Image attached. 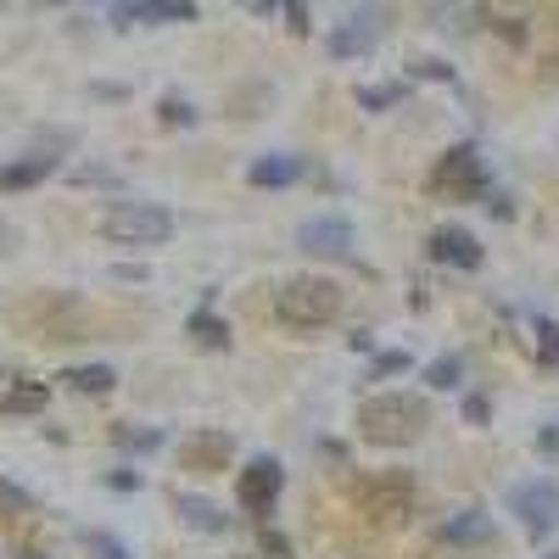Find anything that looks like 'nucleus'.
Here are the masks:
<instances>
[{"instance_id": "obj_12", "label": "nucleus", "mask_w": 559, "mask_h": 559, "mask_svg": "<svg viewBox=\"0 0 559 559\" xmlns=\"http://www.w3.org/2000/svg\"><path fill=\"white\" fill-rule=\"evenodd\" d=\"M437 543H448V548H476V543H498V526H492V515L476 503V509H459V515H448L442 526H437Z\"/></svg>"}, {"instance_id": "obj_21", "label": "nucleus", "mask_w": 559, "mask_h": 559, "mask_svg": "<svg viewBox=\"0 0 559 559\" xmlns=\"http://www.w3.org/2000/svg\"><path fill=\"white\" fill-rule=\"evenodd\" d=\"M79 548H84V559H129V548L112 532H79Z\"/></svg>"}, {"instance_id": "obj_7", "label": "nucleus", "mask_w": 559, "mask_h": 559, "mask_svg": "<svg viewBox=\"0 0 559 559\" xmlns=\"http://www.w3.org/2000/svg\"><path fill=\"white\" fill-rule=\"evenodd\" d=\"M509 503H515V515L526 521V532H532V537H548V532L559 526V487H554L548 476L521 481L515 492H509Z\"/></svg>"}, {"instance_id": "obj_16", "label": "nucleus", "mask_w": 559, "mask_h": 559, "mask_svg": "<svg viewBox=\"0 0 559 559\" xmlns=\"http://www.w3.org/2000/svg\"><path fill=\"white\" fill-rule=\"evenodd\" d=\"M45 403H51V386L45 381H17L0 397V419H34V414H45Z\"/></svg>"}, {"instance_id": "obj_24", "label": "nucleus", "mask_w": 559, "mask_h": 559, "mask_svg": "<svg viewBox=\"0 0 559 559\" xmlns=\"http://www.w3.org/2000/svg\"><path fill=\"white\" fill-rule=\"evenodd\" d=\"M459 376H464V364H459V358H437V364L426 369L431 392H453V386H459Z\"/></svg>"}, {"instance_id": "obj_34", "label": "nucleus", "mask_w": 559, "mask_h": 559, "mask_svg": "<svg viewBox=\"0 0 559 559\" xmlns=\"http://www.w3.org/2000/svg\"><path fill=\"white\" fill-rule=\"evenodd\" d=\"M7 241H12V236H7V224H0V252H7Z\"/></svg>"}, {"instance_id": "obj_19", "label": "nucleus", "mask_w": 559, "mask_h": 559, "mask_svg": "<svg viewBox=\"0 0 559 559\" xmlns=\"http://www.w3.org/2000/svg\"><path fill=\"white\" fill-rule=\"evenodd\" d=\"M269 102H274V90L258 79V84H241L224 107H229V118H263V107H269Z\"/></svg>"}, {"instance_id": "obj_29", "label": "nucleus", "mask_w": 559, "mask_h": 559, "mask_svg": "<svg viewBox=\"0 0 559 559\" xmlns=\"http://www.w3.org/2000/svg\"><path fill=\"white\" fill-rule=\"evenodd\" d=\"M464 419H471V426H487V419H492V403H487V397H464Z\"/></svg>"}, {"instance_id": "obj_17", "label": "nucleus", "mask_w": 559, "mask_h": 559, "mask_svg": "<svg viewBox=\"0 0 559 559\" xmlns=\"http://www.w3.org/2000/svg\"><path fill=\"white\" fill-rule=\"evenodd\" d=\"M57 381H62L68 392L102 397V392H112V386H118V369H112V364H73V369H62Z\"/></svg>"}, {"instance_id": "obj_2", "label": "nucleus", "mask_w": 559, "mask_h": 559, "mask_svg": "<svg viewBox=\"0 0 559 559\" xmlns=\"http://www.w3.org/2000/svg\"><path fill=\"white\" fill-rule=\"evenodd\" d=\"M347 308V292L324 274H292L286 286L274 292V319L292 324V331H319V324H336Z\"/></svg>"}, {"instance_id": "obj_1", "label": "nucleus", "mask_w": 559, "mask_h": 559, "mask_svg": "<svg viewBox=\"0 0 559 559\" xmlns=\"http://www.w3.org/2000/svg\"><path fill=\"white\" fill-rule=\"evenodd\" d=\"M358 437L364 442H376V448H408L426 437L431 426V403L419 397V392H376V397H364L358 403Z\"/></svg>"}, {"instance_id": "obj_15", "label": "nucleus", "mask_w": 559, "mask_h": 559, "mask_svg": "<svg viewBox=\"0 0 559 559\" xmlns=\"http://www.w3.org/2000/svg\"><path fill=\"white\" fill-rule=\"evenodd\" d=\"M174 509H179V521L191 526V532H229V515L218 503H207V498H191V492H174Z\"/></svg>"}, {"instance_id": "obj_23", "label": "nucleus", "mask_w": 559, "mask_h": 559, "mask_svg": "<svg viewBox=\"0 0 559 559\" xmlns=\"http://www.w3.org/2000/svg\"><path fill=\"white\" fill-rule=\"evenodd\" d=\"M157 118H163L168 129H191V123H197V107L185 102V96H163V102H157Z\"/></svg>"}, {"instance_id": "obj_6", "label": "nucleus", "mask_w": 559, "mask_h": 559, "mask_svg": "<svg viewBox=\"0 0 559 559\" xmlns=\"http://www.w3.org/2000/svg\"><path fill=\"white\" fill-rule=\"evenodd\" d=\"M386 23H392V12L381 7V0H364V7L331 34V57H336V62H358V57H369V51L381 45Z\"/></svg>"}, {"instance_id": "obj_18", "label": "nucleus", "mask_w": 559, "mask_h": 559, "mask_svg": "<svg viewBox=\"0 0 559 559\" xmlns=\"http://www.w3.org/2000/svg\"><path fill=\"white\" fill-rule=\"evenodd\" d=\"M185 331H191V342L207 347V353H224V347H229V324H224L218 313H207V308L191 313V324H185Z\"/></svg>"}, {"instance_id": "obj_25", "label": "nucleus", "mask_w": 559, "mask_h": 559, "mask_svg": "<svg viewBox=\"0 0 559 559\" xmlns=\"http://www.w3.org/2000/svg\"><path fill=\"white\" fill-rule=\"evenodd\" d=\"M112 442H118V448H134V453H146V448H157V442H163V431H134V426H112Z\"/></svg>"}, {"instance_id": "obj_3", "label": "nucleus", "mask_w": 559, "mask_h": 559, "mask_svg": "<svg viewBox=\"0 0 559 559\" xmlns=\"http://www.w3.org/2000/svg\"><path fill=\"white\" fill-rule=\"evenodd\" d=\"M17 324L34 331L39 342H84L90 336V308L73 292H39L17 302Z\"/></svg>"}, {"instance_id": "obj_4", "label": "nucleus", "mask_w": 559, "mask_h": 559, "mask_svg": "<svg viewBox=\"0 0 559 559\" xmlns=\"http://www.w3.org/2000/svg\"><path fill=\"white\" fill-rule=\"evenodd\" d=\"M102 236L112 247H157L174 236V213L157 202H112L102 213Z\"/></svg>"}, {"instance_id": "obj_5", "label": "nucleus", "mask_w": 559, "mask_h": 559, "mask_svg": "<svg viewBox=\"0 0 559 559\" xmlns=\"http://www.w3.org/2000/svg\"><path fill=\"white\" fill-rule=\"evenodd\" d=\"M431 191L437 197H459V202H476L487 191V157L476 140H459V146L431 168Z\"/></svg>"}, {"instance_id": "obj_27", "label": "nucleus", "mask_w": 559, "mask_h": 559, "mask_svg": "<svg viewBox=\"0 0 559 559\" xmlns=\"http://www.w3.org/2000/svg\"><path fill=\"white\" fill-rule=\"evenodd\" d=\"M408 369V353H381L376 369H369V381H386V376H403Z\"/></svg>"}, {"instance_id": "obj_11", "label": "nucleus", "mask_w": 559, "mask_h": 559, "mask_svg": "<svg viewBox=\"0 0 559 559\" xmlns=\"http://www.w3.org/2000/svg\"><path fill=\"white\" fill-rule=\"evenodd\" d=\"M229 459H236V437H229V431H197V437H185V448H179V464H185V471H197V476L224 471Z\"/></svg>"}, {"instance_id": "obj_28", "label": "nucleus", "mask_w": 559, "mask_h": 559, "mask_svg": "<svg viewBox=\"0 0 559 559\" xmlns=\"http://www.w3.org/2000/svg\"><path fill=\"white\" fill-rule=\"evenodd\" d=\"M408 73H414V79H442V84L453 79V68H448V62H426V57L408 62Z\"/></svg>"}, {"instance_id": "obj_22", "label": "nucleus", "mask_w": 559, "mask_h": 559, "mask_svg": "<svg viewBox=\"0 0 559 559\" xmlns=\"http://www.w3.org/2000/svg\"><path fill=\"white\" fill-rule=\"evenodd\" d=\"M0 515H34V492L17 487L7 471H0Z\"/></svg>"}, {"instance_id": "obj_35", "label": "nucleus", "mask_w": 559, "mask_h": 559, "mask_svg": "<svg viewBox=\"0 0 559 559\" xmlns=\"http://www.w3.org/2000/svg\"><path fill=\"white\" fill-rule=\"evenodd\" d=\"M548 559H559V554H548Z\"/></svg>"}, {"instance_id": "obj_10", "label": "nucleus", "mask_w": 559, "mask_h": 559, "mask_svg": "<svg viewBox=\"0 0 559 559\" xmlns=\"http://www.w3.org/2000/svg\"><path fill=\"white\" fill-rule=\"evenodd\" d=\"M280 487H286V471H280V459H269V453H258L241 471V503L252 509V515H269Z\"/></svg>"}, {"instance_id": "obj_9", "label": "nucleus", "mask_w": 559, "mask_h": 559, "mask_svg": "<svg viewBox=\"0 0 559 559\" xmlns=\"http://www.w3.org/2000/svg\"><path fill=\"white\" fill-rule=\"evenodd\" d=\"M297 247L313 252V258H347V252H353V224L336 218V213L302 218V224H297Z\"/></svg>"}, {"instance_id": "obj_13", "label": "nucleus", "mask_w": 559, "mask_h": 559, "mask_svg": "<svg viewBox=\"0 0 559 559\" xmlns=\"http://www.w3.org/2000/svg\"><path fill=\"white\" fill-rule=\"evenodd\" d=\"M308 174V163L297 152H269V157H252L247 179L258 185V191H286V185H297Z\"/></svg>"}, {"instance_id": "obj_31", "label": "nucleus", "mask_w": 559, "mask_h": 559, "mask_svg": "<svg viewBox=\"0 0 559 559\" xmlns=\"http://www.w3.org/2000/svg\"><path fill=\"white\" fill-rule=\"evenodd\" d=\"M107 487H112V492H134L140 476H134V471H107Z\"/></svg>"}, {"instance_id": "obj_8", "label": "nucleus", "mask_w": 559, "mask_h": 559, "mask_svg": "<svg viewBox=\"0 0 559 559\" xmlns=\"http://www.w3.org/2000/svg\"><path fill=\"white\" fill-rule=\"evenodd\" d=\"M191 17H197L191 0H112L118 28H157V23H191Z\"/></svg>"}, {"instance_id": "obj_14", "label": "nucleus", "mask_w": 559, "mask_h": 559, "mask_svg": "<svg viewBox=\"0 0 559 559\" xmlns=\"http://www.w3.org/2000/svg\"><path fill=\"white\" fill-rule=\"evenodd\" d=\"M426 252L448 269H481V247H476L471 229H437V236L426 241Z\"/></svg>"}, {"instance_id": "obj_30", "label": "nucleus", "mask_w": 559, "mask_h": 559, "mask_svg": "<svg viewBox=\"0 0 559 559\" xmlns=\"http://www.w3.org/2000/svg\"><path fill=\"white\" fill-rule=\"evenodd\" d=\"M286 28H308V0H286Z\"/></svg>"}, {"instance_id": "obj_26", "label": "nucleus", "mask_w": 559, "mask_h": 559, "mask_svg": "<svg viewBox=\"0 0 559 559\" xmlns=\"http://www.w3.org/2000/svg\"><path fill=\"white\" fill-rule=\"evenodd\" d=\"M537 358L543 364H559V331H554L548 319H537Z\"/></svg>"}, {"instance_id": "obj_33", "label": "nucleus", "mask_w": 559, "mask_h": 559, "mask_svg": "<svg viewBox=\"0 0 559 559\" xmlns=\"http://www.w3.org/2000/svg\"><path fill=\"white\" fill-rule=\"evenodd\" d=\"M112 280H129V286H140V280H146V269H140V263H112Z\"/></svg>"}, {"instance_id": "obj_32", "label": "nucleus", "mask_w": 559, "mask_h": 559, "mask_svg": "<svg viewBox=\"0 0 559 559\" xmlns=\"http://www.w3.org/2000/svg\"><path fill=\"white\" fill-rule=\"evenodd\" d=\"M537 448L559 459V419H554V426H543V431H537Z\"/></svg>"}, {"instance_id": "obj_20", "label": "nucleus", "mask_w": 559, "mask_h": 559, "mask_svg": "<svg viewBox=\"0 0 559 559\" xmlns=\"http://www.w3.org/2000/svg\"><path fill=\"white\" fill-rule=\"evenodd\" d=\"M408 96V84H358V107L364 112H386Z\"/></svg>"}]
</instances>
